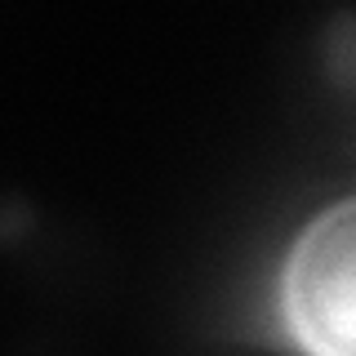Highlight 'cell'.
<instances>
[{
    "instance_id": "1",
    "label": "cell",
    "mask_w": 356,
    "mask_h": 356,
    "mask_svg": "<svg viewBox=\"0 0 356 356\" xmlns=\"http://www.w3.org/2000/svg\"><path fill=\"white\" fill-rule=\"evenodd\" d=\"M276 312L298 356H356V192L294 232L276 276Z\"/></svg>"
},
{
    "instance_id": "2",
    "label": "cell",
    "mask_w": 356,
    "mask_h": 356,
    "mask_svg": "<svg viewBox=\"0 0 356 356\" xmlns=\"http://www.w3.org/2000/svg\"><path fill=\"white\" fill-rule=\"evenodd\" d=\"M298 76L303 103L321 125L343 143H356V5H330L307 22Z\"/></svg>"
},
{
    "instance_id": "3",
    "label": "cell",
    "mask_w": 356,
    "mask_h": 356,
    "mask_svg": "<svg viewBox=\"0 0 356 356\" xmlns=\"http://www.w3.org/2000/svg\"><path fill=\"white\" fill-rule=\"evenodd\" d=\"M40 205L27 187H0V254H18L40 236Z\"/></svg>"
}]
</instances>
